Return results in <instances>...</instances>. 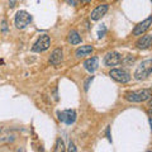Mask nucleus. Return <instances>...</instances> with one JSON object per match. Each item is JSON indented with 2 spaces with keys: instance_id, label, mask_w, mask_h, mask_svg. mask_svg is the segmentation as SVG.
<instances>
[{
  "instance_id": "ddd939ff",
  "label": "nucleus",
  "mask_w": 152,
  "mask_h": 152,
  "mask_svg": "<svg viewBox=\"0 0 152 152\" xmlns=\"http://www.w3.org/2000/svg\"><path fill=\"white\" fill-rule=\"evenodd\" d=\"M93 47L91 46H81V47H80V48H77V50H76V57H79V58H80V57H84V56H88V55H90V53H91V52H93Z\"/></svg>"
},
{
  "instance_id": "aec40b11",
  "label": "nucleus",
  "mask_w": 152,
  "mask_h": 152,
  "mask_svg": "<svg viewBox=\"0 0 152 152\" xmlns=\"http://www.w3.org/2000/svg\"><path fill=\"white\" fill-rule=\"evenodd\" d=\"M1 28H3V32H7L8 27H7V22H5V20H3V22H1Z\"/></svg>"
},
{
  "instance_id": "4468645a",
  "label": "nucleus",
  "mask_w": 152,
  "mask_h": 152,
  "mask_svg": "<svg viewBox=\"0 0 152 152\" xmlns=\"http://www.w3.org/2000/svg\"><path fill=\"white\" fill-rule=\"evenodd\" d=\"M67 41L71 45H79L81 42V37H80V34L76 31H71L67 36Z\"/></svg>"
},
{
  "instance_id": "f257e3e1",
  "label": "nucleus",
  "mask_w": 152,
  "mask_h": 152,
  "mask_svg": "<svg viewBox=\"0 0 152 152\" xmlns=\"http://www.w3.org/2000/svg\"><path fill=\"white\" fill-rule=\"evenodd\" d=\"M152 74V60H146L137 66L134 71V79L137 80H145Z\"/></svg>"
},
{
  "instance_id": "a211bd4d",
  "label": "nucleus",
  "mask_w": 152,
  "mask_h": 152,
  "mask_svg": "<svg viewBox=\"0 0 152 152\" xmlns=\"http://www.w3.org/2000/svg\"><path fill=\"white\" fill-rule=\"evenodd\" d=\"M67 1V4H70V5H76V4L79 3V0H66Z\"/></svg>"
},
{
  "instance_id": "6e6552de",
  "label": "nucleus",
  "mask_w": 152,
  "mask_h": 152,
  "mask_svg": "<svg viewBox=\"0 0 152 152\" xmlns=\"http://www.w3.org/2000/svg\"><path fill=\"white\" fill-rule=\"evenodd\" d=\"M152 24V17H148L147 19H145L143 22H141L138 23L136 27H134V29H133V34L134 36H141L142 33H145L148 28L151 27Z\"/></svg>"
},
{
  "instance_id": "7ed1b4c3",
  "label": "nucleus",
  "mask_w": 152,
  "mask_h": 152,
  "mask_svg": "<svg viewBox=\"0 0 152 152\" xmlns=\"http://www.w3.org/2000/svg\"><path fill=\"white\" fill-rule=\"evenodd\" d=\"M14 22H15V27L18 29H24V28L32 22V15L26 10H19L15 14Z\"/></svg>"
},
{
  "instance_id": "f03ea898",
  "label": "nucleus",
  "mask_w": 152,
  "mask_h": 152,
  "mask_svg": "<svg viewBox=\"0 0 152 152\" xmlns=\"http://www.w3.org/2000/svg\"><path fill=\"white\" fill-rule=\"evenodd\" d=\"M124 98L128 102H132V103H142V102L148 100L151 98V91L147 89L138 90V91H128L126 93Z\"/></svg>"
},
{
  "instance_id": "5701e85b",
  "label": "nucleus",
  "mask_w": 152,
  "mask_h": 152,
  "mask_svg": "<svg viewBox=\"0 0 152 152\" xmlns=\"http://www.w3.org/2000/svg\"><path fill=\"white\" fill-rule=\"evenodd\" d=\"M83 3H88V1H90V0H81Z\"/></svg>"
},
{
  "instance_id": "0eeeda50",
  "label": "nucleus",
  "mask_w": 152,
  "mask_h": 152,
  "mask_svg": "<svg viewBox=\"0 0 152 152\" xmlns=\"http://www.w3.org/2000/svg\"><path fill=\"white\" fill-rule=\"evenodd\" d=\"M122 62V56L118 52H109L104 57V64L107 66H117Z\"/></svg>"
},
{
  "instance_id": "423d86ee",
  "label": "nucleus",
  "mask_w": 152,
  "mask_h": 152,
  "mask_svg": "<svg viewBox=\"0 0 152 152\" xmlns=\"http://www.w3.org/2000/svg\"><path fill=\"white\" fill-rule=\"evenodd\" d=\"M57 117L61 122H64L65 124H72L76 121V112L74 109H66V110L62 112H58L57 113Z\"/></svg>"
},
{
  "instance_id": "20e7f679",
  "label": "nucleus",
  "mask_w": 152,
  "mask_h": 152,
  "mask_svg": "<svg viewBox=\"0 0 152 152\" xmlns=\"http://www.w3.org/2000/svg\"><path fill=\"white\" fill-rule=\"evenodd\" d=\"M109 75H110V77L113 80H115L118 83H122V84H126L131 80L129 72H128L127 70H123V69H112Z\"/></svg>"
},
{
  "instance_id": "b1692460",
  "label": "nucleus",
  "mask_w": 152,
  "mask_h": 152,
  "mask_svg": "<svg viewBox=\"0 0 152 152\" xmlns=\"http://www.w3.org/2000/svg\"><path fill=\"white\" fill-rule=\"evenodd\" d=\"M151 1H152V0H151Z\"/></svg>"
},
{
  "instance_id": "f3484780",
  "label": "nucleus",
  "mask_w": 152,
  "mask_h": 152,
  "mask_svg": "<svg viewBox=\"0 0 152 152\" xmlns=\"http://www.w3.org/2000/svg\"><path fill=\"white\" fill-rule=\"evenodd\" d=\"M69 151H72V152H76V147L74 146V143L72 142H70V145H69V148H67Z\"/></svg>"
},
{
  "instance_id": "1a4fd4ad",
  "label": "nucleus",
  "mask_w": 152,
  "mask_h": 152,
  "mask_svg": "<svg viewBox=\"0 0 152 152\" xmlns=\"http://www.w3.org/2000/svg\"><path fill=\"white\" fill-rule=\"evenodd\" d=\"M108 8H109V7L107 5V4H102V5H98V7L91 12V14H90V18H91L93 20H99V19H102V18L107 14Z\"/></svg>"
},
{
  "instance_id": "9d476101",
  "label": "nucleus",
  "mask_w": 152,
  "mask_h": 152,
  "mask_svg": "<svg viewBox=\"0 0 152 152\" xmlns=\"http://www.w3.org/2000/svg\"><path fill=\"white\" fill-rule=\"evenodd\" d=\"M137 48L140 50H147L150 48V47L152 46V36L151 34H147V36H142L138 41H137Z\"/></svg>"
},
{
  "instance_id": "39448f33",
  "label": "nucleus",
  "mask_w": 152,
  "mask_h": 152,
  "mask_svg": "<svg viewBox=\"0 0 152 152\" xmlns=\"http://www.w3.org/2000/svg\"><path fill=\"white\" fill-rule=\"evenodd\" d=\"M50 46H51V38H50V36L43 34V36H41L39 38H38L37 42L33 45L32 51L33 52H43L46 50H48Z\"/></svg>"
},
{
  "instance_id": "6ab92c4d",
  "label": "nucleus",
  "mask_w": 152,
  "mask_h": 152,
  "mask_svg": "<svg viewBox=\"0 0 152 152\" xmlns=\"http://www.w3.org/2000/svg\"><path fill=\"white\" fill-rule=\"evenodd\" d=\"M15 5H17V0H9V7L14 8Z\"/></svg>"
},
{
  "instance_id": "f8f14e48",
  "label": "nucleus",
  "mask_w": 152,
  "mask_h": 152,
  "mask_svg": "<svg viewBox=\"0 0 152 152\" xmlns=\"http://www.w3.org/2000/svg\"><path fill=\"white\" fill-rule=\"evenodd\" d=\"M62 58H64L62 50H61V48H56L53 52H52V55H51V57H50V64L56 66V65L61 64Z\"/></svg>"
},
{
  "instance_id": "412c9836",
  "label": "nucleus",
  "mask_w": 152,
  "mask_h": 152,
  "mask_svg": "<svg viewBox=\"0 0 152 152\" xmlns=\"http://www.w3.org/2000/svg\"><path fill=\"white\" fill-rule=\"evenodd\" d=\"M148 107H150V108H152V100H150V103H148Z\"/></svg>"
},
{
  "instance_id": "2eb2a0df",
  "label": "nucleus",
  "mask_w": 152,
  "mask_h": 152,
  "mask_svg": "<svg viewBox=\"0 0 152 152\" xmlns=\"http://www.w3.org/2000/svg\"><path fill=\"white\" fill-rule=\"evenodd\" d=\"M65 150H66V148H65V143H64V141L61 140V138H57L53 151H56V152H64Z\"/></svg>"
},
{
  "instance_id": "9b49d317",
  "label": "nucleus",
  "mask_w": 152,
  "mask_h": 152,
  "mask_svg": "<svg viewBox=\"0 0 152 152\" xmlns=\"http://www.w3.org/2000/svg\"><path fill=\"white\" fill-rule=\"evenodd\" d=\"M84 67L86 71H89V72H95V71L98 70L99 67V60L98 57H91V58H88L86 61L84 62Z\"/></svg>"
},
{
  "instance_id": "dca6fc26",
  "label": "nucleus",
  "mask_w": 152,
  "mask_h": 152,
  "mask_svg": "<svg viewBox=\"0 0 152 152\" xmlns=\"http://www.w3.org/2000/svg\"><path fill=\"white\" fill-rule=\"evenodd\" d=\"M93 79H94V76H90V77L88 79V81L85 83V90H86V91L89 90V84H90V81H93Z\"/></svg>"
},
{
  "instance_id": "4be33fe9",
  "label": "nucleus",
  "mask_w": 152,
  "mask_h": 152,
  "mask_svg": "<svg viewBox=\"0 0 152 152\" xmlns=\"http://www.w3.org/2000/svg\"><path fill=\"white\" fill-rule=\"evenodd\" d=\"M150 124H151V129H152V118L150 119Z\"/></svg>"
}]
</instances>
